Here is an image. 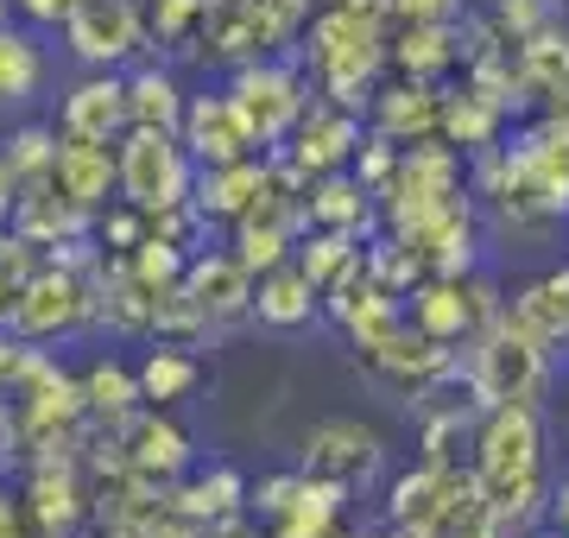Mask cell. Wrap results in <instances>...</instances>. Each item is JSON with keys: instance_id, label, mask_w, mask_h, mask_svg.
Instances as JSON below:
<instances>
[{"instance_id": "obj_18", "label": "cell", "mask_w": 569, "mask_h": 538, "mask_svg": "<svg viewBox=\"0 0 569 538\" xmlns=\"http://www.w3.org/2000/svg\"><path fill=\"white\" fill-rule=\"evenodd\" d=\"M355 481H336V476H310L305 469V488L298 500L272 519V538H336V514H342V500Z\"/></svg>"}, {"instance_id": "obj_49", "label": "cell", "mask_w": 569, "mask_h": 538, "mask_svg": "<svg viewBox=\"0 0 569 538\" xmlns=\"http://www.w3.org/2000/svg\"><path fill=\"white\" fill-rule=\"evenodd\" d=\"M20 361H26V336H7V323H0V387L20 380Z\"/></svg>"}, {"instance_id": "obj_46", "label": "cell", "mask_w": 569, "mask_h": 538, "mask_svg": "<svg viewBox=\"0 0 569 538\" xmlns=\"http://www.w3.org/2000/svg\"><path fill=\"white\" fill-rule=\"evenodd\" d=\"M298 488H305V476H272V481H260V488H253V500H247V507H260L266 519H279L284 507L298 500Z\"/></svg>"}, {"instance_id": "obj_59", "label": "cell", "mask_w": 569, "mask_h": 538, "mask_svg": "<svg viewBox=\"0 0 569 538\" xmlns=\"http://www.w3.org/2000/svg\"><path fill=\"white\" fill-rule=\"evenodd\" d=\"M216 7H222V0H216Z\"/></svg>"}, {"instance_id": "obj_13", "label": "cell", "mask_w": 569, "mask_h": 538, "mask_svg": "<svg viewBox=\"0 0 569 538\" xmlns=\"http://www.w3.org/2000/svg\"><path fill=\"white\" fill-rule=\"evenodd\" d=\"M272 185V159H234V166H197V209L209 222H241Z\"/></svg>"}, {"instance_id": "obj_34", "label": "cell", "mask_w": 569, "mask_h": 538, "mask_svg": "<svg viewBox=\"0 0 569 538\" xmlns=\"http://www.w3.org/2000/svg\"><path fill=\"white\" fill-rule=\"evenodd\" d=\"M39 77H44L39 44L26 39V32H7V26H0V102L7 108L26 102V96L39 89Z\"/></svg>"}, {"instance_id": "obj_25", "label": "cell", "mask_w": 569, "mask_h": 538, "mask_svg": "<svg viewBox=\"0 0 569 538\" xmlns=\"http://www.w3.org/2000/svg\"><path fill=\"white\" fill-rule=\"evenodd\" d=\"M512 323L526 336H538V342H557V336H569V272H557V279H538L531 291H519L512 298Z\"/></svg>"}, {"instance_id": "obj_16", "label": "cell", "mask_w": 569, "mask_h": 538, "mask_svg": "<svg viewBox=\"0 0 569 538\" xmlns=\"http://www.w3.org/2000/svg\"><path fill=\"white\" fill-rule=\"evenodd\" d=\"M26 514L39 519L44 532H70L82 519V488L70 456H39L32 462V481H26Z\"/></svg>"}, {"instance_id": "obj_44", "label": "cell", "mask_w": 569, "mask_h": 538, "mask_svg": "<svg viewBox=\"0 0 569 538\" xmlns=\"http://www.w3.org/2000/svg\"><path fill=\"white\" fill-rule=\"evenodd\" d=\"M456 437H462V412H443L425 425V462L430 469H456Z\"/></svg>"}, {"instance_id": "obj_42", "label": "cell", "mask_w": 569, "mask_h": 538, "mask_svg": "<svg viewBox=\"0 0 569 538\" xmlns=\"http://www.w3.org/2000/svg\"><path fill=\"white\" fill-rule=\"evenodd\" d=\"M247 13L260 20V32H266V44L279 51L298 26H305V13H310V0H247Z\"/></svg>"}, {"instance_id": "obj_38", "label": "cell", "mask_w": 569, "mask_h": 538, "mask_svg": "<svg viewBox=\"0 0 569 538\" xmlns=\"http://www.w3.org/2000/svg\"><path fill=\"white\" fill-rule=\"evenodd\" d=\"M7 166L20 171V185L51 178V166H58V133H44V127H20V133L7 140Z\"/></svg>"}, {"instance_id": "obj_32", "label": "cell", "mask_w": 569, "mask_h": 538, "mask_svg": "<svg viewBox=\"0 0 569 538\" xmlns=\"http://www.w3.org/2000/svg\"><path fill=\"white\" fill-rule=\"evenodd\" d=\"M493 133H500V108H493L488 96H475V89L443 96V140L449 146H462V152H488Z\"/></svg>"}, {"instance_id": "obj_39", "label": "cell", "mask_w": 569, "mask_h": 538, "mask_svg": "<svg viewBox=\"0 0 569 538\" xmlns=\"http://www.w3.org/2000/svg\"><path fill=\"white\" fill-rule=\"evenodd\" d=\"M209 311L190 298V286H164L152 291V330L159 336H190V330H203Z\"/></svg>"}, {"instance_id": "obj_4", "label": "cell", "mask_w": 569, "mask_h": 538, "mask_svg": "<svg viewBox=\"0 0 569 538\" xmlns=\"http://www.w3.org/2000/svg\"><path fill=\"white\" fill-rule=\"evenodd\" d=\"M475 476L488 481L493 507L538 488V476H545V431H538L531 406H493L488 412V425L475 437Z\"/></svg>"}, {"instance_id": "obj_56", "label": "cell", "mask_w": 569, "mask_h": 538, "mask_svg": "<svg viewBox=\"0 0 569 538\" xmlns=\"http://www.w3.org/2000/svg\"><path fill=\"white\" fill-rule=\"evenodd\" d=\"M392 538H430V532H411V526H399V532H392Z\"/></svg>"}, {"instance_id": "obj_48", "label": "cell", "mask_w": 569, "mask_h": 538, "mask_svg": "<svg viewBox=\"0 0 569 538\" xmlns=\"http://www.w3.org/2000/svg\"><path fill=\"white\" fill-rule=\"evenodd\" d=\"M26 20H39V26H63L70 13H77V0H13Z\"/></svg>"}, {"instance_id": "obj_20", "label": "cell", "mask_w": 569, "mask_h": 538, "mask_svg": "<svg viewBox=\"0 0 569 538\" xmlns=\"http://www.w3.org/2000/svg\"><path fill=\"white\" fill-rule=\"evenodd\" d=\"M305 216H310V228H355L361 235L373 222V190L355 171H329V178H317L305 190Z\"/></svg>"}, {"instance_id": "obj_6", "label": "cell", "mask_w": 569, "mask_h": 538, "mask_svg": "<svg viewBox=\"0 0 569 538\" xmlns=\"http://www.w3.org/2000/svg\"><path fill=\"white\" fill-rule=\"evenodd\" d=\"M89 311H96V298H89V286H82V272L39 267L20 291H13L7 330L26 336V342H39V336H58V330H70V323H82Z\"/></svg>"}, {"instance_id": "obj_10", "label": "cell", "mask_w": 569, "mask_h": 538, "mask_svg": "<svg viewBox=\"0 0 569 538\" xmlns=\"http://www.w3.org/2000/svg\"><path fill=\"white\" fill-rule=\"evenodd\" d=\"M183 146L197 152V166H234V159H253V127L234 108V96H197L183 108Z\"/></svg>"}, {"instance_id": "obj_52", "label": "cell", "mask_w": 569, "mask_h": 538, "mask_svg": "<svg viewBox=\"0 0 569 538\" xmlns=\"http://www.w3.org/2000/svg\"><path fill=\"white\" fill-rule=\"evenodd\" d=\"M0 538H20V526H13V507H7V495H0Z\"/></svg>"}, {"instance_id": "obj_50", "label": "cell", "mask_w": 569, "mask_h": 538, "mask_svg": "<svg viewBox=\"0 0 569 538\" xmlns=\"http://www.w3.org/2000/svg\"><path fill=\"white\" fill-rule=\"evenodd\" d=\"M20 203V171L7 166V146H0V209H13Z\"/></svg>"}, {"instance_id": "obj_7", "label": "cell", "mask_w": 569, "mask_h": 538, "mask_svg": "<svg viewBox=\"0 0 569 538\" xmlns=\"http://www.w3.org/2000/svg\"><path fill=\"white\" fill-rule=\"evenodd\" d=\"M63 39L82 63H121L146 44V13L140 0H77V13L63 20Z\"/></svg>"}, {"instance_id": "obj_45", "label": "cell", "mask_w": 569, "mask_h": 538, "mask_svg": "<svg viewBox=\"0 0 569 538\" xmlns=\"http://www.w3.org/2000/svg\"><path fill=\"white\" fill-rule=\"evenodd\" d=\"M500 26H507L512 39L545 32V26H550V0H500Z\"/></svg>"}, {"instance_id": "obj_57", "label": "cell", "mask_w": 569, "mask_h": 538, "mask_svg": "<svg viewBox=\"0 0 569 538\" xmlns=\"http://www.w3.org/2000/svg\"><path fill=\"white\" fill-rule=\"evenodd\" d=\"M342 538H373V532H342Z\"/></svg>"}, {"instance_id": "obj_35", "label": "cell", "mask_w": 569, "mask_h": 538, "mask_svg": "<svg viewBox=\"0 0 569 538\" xmlns=\"http://www.w3.org/2000/svg\"><path fill=\"white\" fill-rule=\"evenodd\" d=\"M367 272H373V286L399 291V298H411V286L425 279V253L411 248V241H399V235H387V241H373L367 248Z\"/></svg>"}, {"instance_id": "obj_54", "label": "cell", "mask_w": 569, "mask_h": 538, "mask_svg": "<svg viewBox=\"0 0 569 538\" xmlns=\"http://www.w3.org/2000/svg\"><path fill=\"white\" fill-rule=\"evenodd\" d=\"M7 444H13V418H7V406H0V456H7Z\"/></svg>"}, {"instance_id": "obj_36", "label": "cell", "mask_w": 569, "mask_h": 538, "mask_svg": "<svg viewBox=\"0 0 569 538\" xmlns=\"http://www.w3.org/2000/svg\"><path fill=\"white\" fill-rule=\"evenodd\" d=\"M425 267L437 272V279H462V272L475 267V228H468V209H456V216L425 241Z\"/></svg>"}, {"instance_id": "obj_3", "label": "cell", "mask_w": 569, "mask_h": 538, "mask_svg": "<svg viewBox=\"0 0 569 538\" xmlns=\"http://www.w3.org/2000/svg\"><path fill=\"white\" fill-rule=\"evenodd\" d=\"M121 197L140 203L146 216L178 203H197V152L183 146V133L164 127H127L121 133Z\"/></svg>"}, {"instance_id": "obj_26", "label": "cell", "mask_w": 569, "mask_h": 538, "mask_svg": "<svg viewBox=\"0 0 569 538\" xmlns=\"http://www.w3.org/2000/svg\"><path fill=\"white\" fill-rule=\"evenodd\" d=\"M342 330L355 336V349H387L392 336L406 330V311H399V291H387V286H367L355 305H348V317H342Z\"/></svg>"}, {"instance_id": "obj_2", "label": "cell", "mask_w": 569, "mask_h": 538, "mask_svg": "<svg viewBox=\"0 0 569 538\" xmlns=\"http://www.w3.org/2000/svg\"><path fill=\"white\" fill-rule=\"evenodd\" d=\"M468 393L488 412L493 406H538V393H545V342L526 336L512 317H493L488 330H475Z\"/></svg>"}, {"instance_id": "obj_14", "label": "cell", "mask_w": 569, "mask_h": 538, "mask_svg": "<svg viewBox=\"0 0 569 538\" xmlns=\"http://www.w3.org/2000/svg\"><path fill=\"white\" fill-rule=\"evenodd\" d=\"M133 127V108H127V83L121 77H89L63 96V133H82V140H121Z\"/></svg>"}, {"instance_id": "obj_8", "label": "cell", "mask_w": 569, "mask_h": 538, "mask_svg": "<svg viewBox=\"0 0 569 538\" xmlns=\"http://www.w3.org/2000/svg\"><path fill=\"white\" fill-rule=\"evenodd\" d=\"M355 152H361V121H355V108L329 102V108H305V121L291 127V140H284L279 159H291V166L317 185L329 171H342Z\"/></svg>"}, {"instance_id": "obj_33", "label": "cell", "mask_w": 569, "mask_h": 538, "mask_svg": "<svg viewBox=\"0 0 569 538\" xmlns=\"http://www.w3.org/2000/svg\"><path fill=\"white\" fill-rule=\"evenodd\" d=\"M392 185H406V190H462V159H456L449 140H411Z\"/></svg>"}, {"instance_id": "obj_29", "label": "cell", "mask_w": 569, "mask_h": 538, "mask_svg": "<svg viewBox=\"0 0 569 538\" xmlns=\"http://www.w3.org/2000/svg\"><path fill=\"white\" fill-rule=\"evenodd\" d=\"M519 77H526V89H538V96H563L569 89V32L545 26V32L519 39Z\"/></svg>"}, {"instance_id": "obj_15", "label": "cell", "mask_w": 569, "mask_h": 538, "mask_svg": "<svg viewBox=\"0 0 569 538\" xmlns=\"http://www.w3.org/2000/svg\"><path fill=\"white\" fill-rule=\"evenodd\" d=\"M373 127L387 133V140H430V133H443V96L418 77L392 89H373Z\"/></svg>"}, {"instance_id": "obj_30", "label": "cell", "mask_w": 569, "mask_h": 538, "mask_svg": "<svg viewBox=\"0 0 569 538\" xmlns=\"http://www.w3.org/2000/svg\"><path fill=\"white\" fill-rule=\"evenodd\" d=\"M197 380H203V368H197V355H183V342H159V349H146V361H140V393L152 399V406H171V399H183Z\"/></svg>"}, {"instance_id": "obj_5", "label": "cell", "mask_w": 569, "mask_h": 538, "mask_svg": "<svg viewBox=\"0 0 569 538\" xmlns=\"http://www.w3.org/2000/svg\"><path fill=\"white\" fill-rule=\"evenodd\" d=\"M228 96H234V108L247 114V127H253L260 146H284L291 127L305 121V77H298L291 63H266V58L241 63L234 83H228Z\"/></svg>"}, {"instance_id": "obj_19", "label": "cell", "mask_w": 569, "mask_h": 538, "mask_svg": "<svg viewBox=\"0 0 569 538\" xmlns=\"http://www.w3.org/2000/svg\"><path fill=\"white\" fill-rule=\"evenodd\" d=\"M121 437H127V450H133V469L140 476H152V481H171L190 462V437L171 425V418H159V412H133L121 425Z\"/></svg>"}, {"instance_id": "obj_43", "label": "cell", "mask_w": 569, "mask_h": 538, "mask_svg": "<svg viewBox=\"0 0 569 538\" xmlns=\"http://www.w3.org/2000/svg\"><path fill=\"white\" fill-rule=\"evenodd\" d=\"M216 0H152V32L159 39H190V26L209 20Z\"/></svg>"}, {"instance_id": "obj_31", "label": "cell", "mask_w": 569, "mask_h": 538, "mask_svg": "<svg viewBox=\"0 0 569 538\" xmlns=\"http://www.w3.org/2000/svg\"><path fill=\"white\" fill-rule=\"evenodd\" d=\"M127 108H133V127H164V133H183V96L164 70H140L127 77Z\"/></svg>"}, {"instance_id": "obj_47", "label": "cell", "mask_w": 569, "mask_h": 538, "mask_svg": "<svg viewBox=\"0 0 569 538\" xmlns=\"http://www.w3.org/2000/svg\"><path fill=\"white\" fill-rule=\"evenodd\" d=\"M449 13H456V0H392V20H406V26L449 20Z\"/></svg>"}, {"instance_id": "obj_9", "label": "cell", "mask_w": 569, "mask_h": 538, "mask_svg": "<svg viewBox=\"0 0 569 538\" xmlns=\"http://www.w3.org/2000/svg\"><path fill=\"white\" fill-rule=\"evenodd\" d=\"M380 431L361 418H317L305 431V469L310 476H336V481H367L380 469Z\"/></svg>"}, {"instance_id": "obj_58", "label": "cell", "mask_w": 569, "mask_h": 538, "mask_svg": "<svg viewBox=\"0 0 569 538\" xmlns=\"http://www.w3.org/2000/svg\"><path fill=\"white\" fill-rule=\"evenodd\" d=\"M0 13H7V0H0Z\"/></svg>"}, {"instance_id": "obj_17", "label": "cell", "mask_w": 569, "mask_h": 538, "mask_svg": "<svg viewBox=\"0 0 569 538\" xmlns=\"http://www.w3.org/2000/svg\"><path fill=\"white\" fill-rule=\"evenodd\" d=\"M411 323L437 342H468L475 336V305H468V279H437L411 286Z\"/></svg>"}, {"instance_id": "obj_21", "label": "cell", "mask_w": 569, "mask_h": 538, "mask_svg": "<svg viewBox=\"0 0 569 538\" xmlns=\"http://www.w3.org/2000/svg\"><path fill=\"white\" fill-rule=\"evenodd\" d=\"M317 298H323V291L305 279V267H298V260H284V267L260 272L253 311H260V323H272V330H298V323H310Z\"/></svg>"}, {"instance_id": "obj_24", "label": "cell", "mask_w": 569, "mask_h": 538, "mask_svg": "<svg viewBox=\"0 0 569 538\" xmlns=\"http://www.w3.org/2000/svg\"><path fill=\"white\" fill-rule=\"evenodd\" d=\"M82 399H89V418H102L108 431H121L133 406H140V368H121V361H96L82 373Z\"/></svg>"}, {"instance_id": "obj_22", "label": "cell", "mask_w": 569, "mask_h": 538, "mask_svg": "<svg viewBox=\"0 0 569 538\" xmlns=\"http://www.w3.org/2000/svg\"><path fill=\"white\" fill-rule=\"evenodd\" d=\"M373 361H380L392 380H411V387H430V380H449V373H456V355H449V342L425 336L418 323H411V330H399L387 349H373Z\"/></svg>"}, {"instance_id": "obj_28", "label": "cell", "mask_w": 569, "mask_h": 538, "mask_svg": "<svg viewBox=\"0 0 569 538\" xmlns=\"http://www.w3.org/2000/svg\"><path fill=\"white\" fill-rule=\"evenodd\" d=\"M298 267L317 291H329L348 267H361V248H355V228H310L298 241Z\"/></svg>"}, {"instance_id": "obj_1", "label": "cell", "mask_w": 569, "mask_h": 538, "mask_svg": "<svg viewBox=\"0 0 569 538\" xmlns=\"http://www.w3.org/2000/svg\"><path fill=\"white\" fill-rule=\"evenodd\" d=\"M392 58L387 13H367L355 0H336L310 20V63L323 77V96L336 108H373V77Z\"/></svg>"}, {"instance_id": "obj_11", "label": "cell", "mask_w": 569, "mask_h": 538, "mask_svg": "<svg viewBox=\"0 0 569 538\" xmlns=\"http://www.w3.org/2000/svg\"><path fill=\"white\" fill-rule=\"evenodd\" d=\"M114 140H82V133H63L58 140V166H51V185L82 203L89 216L108 209V190H121V152H108Z\"/></svg>"}, {"instance_id": "obj_37", "label": "cell", "mask_w": 569, "mask_h": 538, "mask_svg": "<svg viewBox=\"0 0 569 538\" xmlns=\"http://www.w3.org/2000/svg\"><path fill=\"white\" fill-rule=\"evenodd\" d=\"M127 267H133V279H140L146 291H164V286H183L190 260H183L178 241H164V235H146L140 248L127 253Z\"/></svg>"}, {"instance_id": "obj_27", "label": "cell", "mask_w": 569, "mask_h": 538, "mask_svg": "<svg viewBox=\"0 0 569 538\" xmlns=\"http://www.w3.org/2000/svg\"><path fill=\"white\" fill-rule=\"evenodd\" d=\"M247 500V481L234 476V469H209V476H197L190 488H178V507L183 519H197V526H222V519H234V507Z\"/></svg>"}, {"instance_id": "obj_40", "label": "cell", "mask_w": 569, "mask_h": 538, "mask_svg": "<svg viewBox=\"0 0 569 538\" xmlns=\"http://www.w3.org/2000/svg\"><path fill=\"white\" fill-rule=\"evenodd\" d=\"M146 235H152V216H146L140 203L102 209V222H96V241H102V253H133Z\"/></svg>"}, {"instance_id": "obj_51", "label": "cell", "mask_w": 569, "mask_h": 538, "mask_svg": "<svg viewBox=\"0 0 569 538\" xmlns=\"http://www.w3.org/2000/svg\"><path fill=\"white\" fill-rule=\"evenodd\" d=\"M550 514H557V526H563V532H569V481H563V488H557V500H550Z\"/></svg>"}, {"instance_id": "obj_12", "label": "cell", "mask_w": 569, "mask_h": 538, "mask_svg": "<svg viewBox=\"0 0 569 538\" xmlns=\"http://www.w3.org/2000/svg\"><path fill=\"white\" fill-rule=\"evenodd\" d=\"M253 279H260V272L247 267L241 253H197L190 272H183V286H190V298L209 311V323L253 311V291H260Z\"/></svg>"}, {"instance_id": "obj_23", "label": "cell", "mask_w": 569, "mask_h": 538, "mask_svg": "<svg viewBox=\"0 0 569 538\" xmlns=\"http://www.w3.org/2000/svg\"><path fill=\"white\" fill-rule=\"evenodd\" d=\"M462 58V44H456V26L449 20H425V26H406L399 39H392V63H399V77H443L449 63Z\"/></svg>"}, {"instance_id": "obj_53", "label": "cell", "mask_w": 569, "mask_h": 538, "mask_svg": "<svg viewBox=\"0 0 569 538\" xmlns=\"http://www.w3.org/2000/svg\"><path fill=\"white\" fill-rule=\"evenodd\" d=\"M7 311H13V279H0V323H7Z\"/></svg>"}, {"instance_id": "obj_55", "label": "cell", "mask_w": 569, "mask_h": 538, "mask_svg": "<svg viewBox=\"0 0 569 538\" xmlns=\"http://www.w3.org/2000/svg\"><path fill=\"white\" fill-rule=\"evenodd\" d=\"M222 538H253V532H247L241 519H222Z\"/></svg>"}, {"instance_id": "obj_41", "label": "cell", "mask_w": 569, "mask_h": 538, "mask_svg": "<svg viewBox=\"0 0 569 538\" xmlns=\"http://www.w3.org/2000/svg\"><path fill=\"white\" fill-rule=\"evenodd\" d=\"M399 159H406V146L387 140V133H373V140H361V152H355V178L380 197V190L399 178Z\"/></svg>"}]
</instances>
